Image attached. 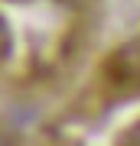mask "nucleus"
<instances>
[{"mask_svg": "<svg viewBox=\"0 0 140 146\" xmlns=\"http://www.w3.org/2000/svg\"><path fill=\"white\" fill-rule=\"evenodd\" d=\"M114 72H117L124 81L140 84V36L130 39L127 46L117 52V58H114Z\"/></svg>", "mask_w": 140, "mask_h": 146, "instance_id": "nucleus-1", "label": "nucleus"}, {"mask_svg": "<svg viewBox=\"0 0 140 146\" xmlns=\"http://www.w3.org/2000/svg\"><path fill=\"white\" fill-rule=\"evenodd\" d=\"M0 146H13V140H10L7 133H0Z\"/></svg>", "mask_w": 140, "mask_h": 146, "instance_id": "nucleus-2", "label": "nucleus"}]
</instances>
